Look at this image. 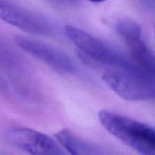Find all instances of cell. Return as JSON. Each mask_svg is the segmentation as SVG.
Instances as JSON below:
<instances>
[{
  "instance_id": "cell-3",
  "label": "cell",
  "mask_w": 155,
  "mask_h": 155,
  "mask_svg": "<svg viewBox=\"0 0 155 155\" xmlns=\"http://www.w3.org/2000/svg\"><path fill=\"white\" fill-rule=\"evenodd\" d=\"M65 33L77 47L79 56L85 62L108 68H128L136 65L113 47L82 29L68 25L65 27Z\"/></svg>"
},
{
  "instance_id": "cell-9",
  "label": "cell",
  "mask_w": 155,
  "mask_h": 155,
  "mask_svg": "<svg viewBox=\"0 0 155 155\" xmlns=\"http://www.w3.org/2000/svg\"><path fill=\"white\" fill-rule=\"evenodd\" d=\"M115 30L124 41L142 36L140 25L136 21L129 18L120 19L115 24Z\"/></svg>"
},
{
  "instance_id": "cell-1",
  "label": "cell",
  "mask_w": 155,
  "mask_h": 155,
  "mask_svg": "<svg viewBox=\"0 0 155 155\" xmlns=\"http://www.w3.org/2000/svg\"><path fill=\"white\" fill-rule=\"evenodd\" d=\"M98 120L110 134L143 155L155 154L154 129L149 124L108 110L98 112Z\"/></svg>"
},
{
  "instance_id": "cell-2",
  "label": "cell",
  "mask_w": 155,
  "mask_h": 155,
  "mask_svg": "<svg viewBox=\"0 0 155 155\" xmlns=\"http://www.w3.org/2000/svg\"><path fill=\"white\" fill-rule=\"evenodd\" d=\"M101 78L110 89L124 100L143 101L154 98V74L138 65L128 68H109L103 73Z\"/></svg>"
},
{
  "instance_id": "cell-6",
  "label": "cell",
  "mask_w": 155,
  "mask_h": 155,
  "mask_svg": "<svg viewBox=\"0 0 155 155\" xmlns=\"http://www.w3.org/2000/svg\"><path fill=\"white\" fill-rule=\"evenodd\" d=\"M6 138L12 146L30 154H66L55 139L32 129L24 127L15 128L8 132Z\"/></svg>"
},
{
  "instance_id": "cell-4",
  "label": "cell",
  "mask_w": 155,
  "mask_h": 155,
  "mask_svg": "<svg viewBox=\"0 0 155 155\" xmlns=\"http://www.w3.org/2000/svg\"><path fill=\"white\" fill-rule=\"evenodd\" d=\"M15 42L23 51L58 74L72 76L77 73V67L71 58L52 45L24 36H16Z\"/></svg>"
},
{
  "instance_id": "cell-11",
  "label": "cell",
  "mask_w": 155,
  "mask_h": 155,
  "mask_svg": "<svg viewBox=\"0 0 155 155\" xmlns=\"http://www.w3.org/2000/svg\"><path fill=\"white\" fill-rule=\"evenodd\" d=\"M89 1L92 2L93 3H101V2H103L106 1V0H89Z\"/></svg>"
},
{
  "instance_id": "cell-10",
  "label": "cell",
  "mask_w": 155,
  "mask_h": 155,
  "mask_svg": "<svg viewBox=\"0 0 155 155\" xmlns=\"http://www.w3.org/2000/svg\"><path fill=\"white\" fill-rule=\"evenodd\" d=\"M141 2H142L144 5H146L148 7L154 8V0H141Z\"/></svg>"
},
{
  "instance_id": "cell-7",
  "label": "cell",
  "mask_w": 155,
  "mask_h": 155,
  "mask_svg": "<svg viewBox=\"0 0 155 155\" xmlns=\"http://www.w3.org/2000/svg\"><path fill=\"white\" fill-rule=\"evenodd\" d=\"M54 139L64 150L73 155H100L107 154L96 145L82 139L67 129L54 134Z\"/></svg>"
},
{
  "instance_id": "cell-8",
  "label": "cell",
  "mask_w": 155,
  "mask_h": 155,
  "mask_svg": "<svg viewBox=\"0 0 155 155\" xmlns=\"http://www.w3.org/2000/svg\"><path fill=\"white\" fill-rule=\"evenodd\" d=\"M130 53V58L142 69L154 74V57L142 36L126 41Z\"/></svg>"
},
{
  "instance_id": "cell-5",
  "label": "cell",
  "mask_w": 155,
  "mask_h": 155,
  "mask_svg": "<svg viewBox=\"0 0 155 155\" xmlns=\"http://www.w3.org/2000/svg\"><path fill=\"white\" fill-rule=\"evenodd\" d=\"M0 20L30 34L48 36L53 31L45 17L8 0H0Z\"/></svg>"
},
{
  "instance_id": "cell-12",
  "label": "cell",
  "mask_w": 155,
  "mask_h": 155,
  "mask_svg": "<svg viewBox=\"0 0 155 155\" xmlns=\"http://www.w3.org/2000/svg\"><path fill=\"white\" fill-rule=\"evenodd\" d=\"M60 2H77L78 0H58Z\"/></svg>"
}]
</instances>
